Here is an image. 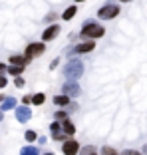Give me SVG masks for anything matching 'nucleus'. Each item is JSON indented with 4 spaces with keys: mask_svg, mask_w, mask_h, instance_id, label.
<instances>
[{
    "mask_svg": "<svg viewBox=\"0 0 147 155\" xmlns=\"http://www.w3.org/2000/svg\"><path fill=\"white\" fill-rule=\"evenodd\" d=\"M80 94H82V90H80V86L74 80H70L68 84H64V96L68 97H78Z\"/></svg>",
    "mask_w": 147,
    "mask_h": 155,
    "instance_id": "nucleus-6",
    "label": "nucleus"
},
{
    "mask_svg": "<svg viewBox=\"0 0 147 155\" xmlns=\"http://www.w3.org/2000/svg\"><path fill=\"white\" fill-rule=\"evenodd\" d=\"M22 104H24V105L32 104V96H24V97H22Z\"/></svg>",
    "mask_w": 147,
    "mask_h": 155,
    "instance_id": "nucleus-24",
    "label": "nucleus"
},
{
    "mask_svg": "<svg viewBox=\"0 0 147 155\" xmlns=\"http://www.w3.org/2000/svg\"><path fill=\"white\" fill-rule=\"evenodd\" d=\"M44 52H46V46L42 44V42H36V44H30V46L26 48V56H28L30 60H32L34 56H42Z\"/></svg>",
    "mask_w": 147,
    "mask_h": 155,
    "instance_id": "nucleus-4",
    "label": "nucleus"
},
{
    "mask_svg": "<svg viewBox=\"0 0 147 155\" xmlns=\"http://www.w3.org/2000/svg\"><path fill=\"white\" fill-rule=\"evenodd\" d=\"M56 119H58V121H66V119H68V114H66V111H58V114H56Z\"/></svg>",
    "mask_w": 147,
    "mask_h": 155,
    "instance_id": "nucleus-19",
    "label": "nucleus"
},
{
    "mask_svg": "<svg viewBox=\"0 0 147 155\" xmlns=\"http://www.w3.org/2000/svg\"><path fill=\"white\" fill-rule=\"evenodd\" d=\"M82 74H83L82 60H70L68 66H66V78H70V80H74V82H76Z\"/></svg>",
    "mask_w": 147,
    "mask_h": 155,
    "instance_id": "nucleus-1",
    "label": "nucleus"
},
{
    "mask_svg": "<svg viewBox=\"0 0 147 155\" xmlns=\"http://www.w3.org/2000/svg\"><path fill=\"white\" fill-rule=\"evenodd\" d=\"M93 48H96V42H93V40H87V42H82V44L76 46L72 54H87V52H92Z\"/></svg>",
    "mask_w": 147,
    "mask_h": 155,
    "instance_id": "nucleus-7",
    "label": "nucleus"
},
{
    "mask_svg": "<svg viewBox=\"0 0 147 155\" xmlns=\"http://www.w3.org/2000/svg\"><path fill=\"white\" fill-rule=\"evenodd\" d=\"M14 107H16V100L14 97H6L2 101V105H0V111H8V110H14Z\"/></svg>",
    "mask_w": 147,
    "mask_h": 155,
    "instance_id": "nucleus-11",
    "label": "nucleus"
},
{
    "mask_svg": "<svg viewBox=\"0 0 147 155\" xmlns=\"http://www.w3.org/2000/svg\"><path fill=\"white\" fill-rule=\"evenodd\" d=\"M14 86H16V87H22L24 86V80H22V78H14Z\"/></svg>",
    "mask_w": 147,
    "mask_h": 155,
    "instance_id": "nucleus-22",
    "label": "nucleus"
},
{
    "mask_svg": "<svg viewBox=\"0 0 147 155\" xmlns=\"http://www.w3.org/2000/svg\"><path fill=\"white\" fill-rule=\"evenodd\" d=\"M52 131H54V133H60V129H62V125H60V123H58V121H54V123H52Z\"/></svg>",
    "mask_w": 147,
    "mask_h": 155,
    "instance_id": "nucleus-20",
    "label": "nucleus"
},
{
    "mask_svg": "<svg viewBox=\"0 0 147 155\" xmlns=\"http://www.w3.org/2000/svg\"><path fill=\"white\" fill-rule=\"evenodd\" d=\"M103 155H117V151L111 149V147H103Z\"/></svg>",
    "mask_w": 147,
    "mask_h": 155,
    "instance_id": "nucleus-21",
    "label": "nucleus"
},
{
    "mask_svg": "<svg viewBox=\"0 0 147 155\" xmlns=\"http://www.w3.org/2000/svg\"><path fill=\"white\" fill-rule=\"evenodd\" d=\"M76 2H82V0H76Z\"/></svg>",
    "mask_w": 147,
    "mask_h": 155,
    "instance_id": "nucleus-34",
    "label": "nucleus"
},
{
    "mask_svg": "<svg viewBox=\"0 0 147 155\" xmlns=\"http://www.w3.org/2000/svg\"><path fill=\"white\" fill-rule=\"evenodd\" d=\"M117 14H119V6H115V4H106L103 8H100L97 16H100V18H103V20H113Z\"/></svg>",
    "mask_w": 147,
    "mask_h": 155,
    "instance_id": "nucleus-3",
    "label": "nucleus"
},
{
    "mask_svg": "<svg viewBox=\"0 0 147 155\" xmlns=\"http://www.w3.org/2000/svg\"><path fill=\"white\" fill-rule=\"evenodd\" d=\"M30 115H32V111L28 110V105H20V107H16V119H18L20 123H26L28 119H30Z\"/></svg>",
    "mask_w": 147,
    "mask_h": 155,
    "instance_id": "nucleus-8",
    "label": "nucleus"
},
{
    "mask_svg": "<svg viewBox=\"0 0 147 155\" xmlns=\"http://www.w3.org/2000/svg\"><path fill=\"white\" fill-rule=\"evenodd\" d=\"M20 155H38V147L28 145V147H24V149L20 151Z\"/></svg>",
    "mask_w": 147,
    "mask_h": 155,
    "instance_id": "nucleus-16",
    "label": "nucleus"
},
{
    "mask_svg": "<svg viewBox=\"0 0 147 155\" xmlns=\"http://www.w3.org/2000/svg\"><path fill=\"white\" fill-rule=\"evenodd\" d=\"M44 100H46L44 94H36V96H32V104L34 105H42V104H44Z\"/></svg>",
    "mask_w": 147,
    "mask_h": 155,
    "instance_id": "nucleus-17",
    "label": "nucleus"
},
{
    "mask_svg": "<svg viewBox=\"0 0 147 155\" xmlns=\"http://www.w3.org/2000/svg\"><path fill=\"white\" fill-rule=\"evenodd\" d=\"M82 36L83 38H92V40L101 38V36H103V28L97 26V24H93V22H87L86 26L82 28Z\"/></svg>",
    "mask_w": 147,
    "mask_h": 155,
    "instance_id": "nucleus-2",
    "label": "nucleus"
},
{
    "mask_svg": "<svg viewBox=\"0 0 147 155\" xmlns=\"http://www.w3.org/2000/svg\"><path fill=\"white\" fill-rule=\"evenodd\" d=\"M8 72L12 74L14 78H20V74L24 72V66H10V68H8Z\"/></svg>",
    "mask_w": 147,
    "mask_h": 155,
    "instance_id": "nucleus-15",
    "label": "nucleus"
},
{
    "mask_svg": "<svg viewBox=\"0 0 147 155\" xmlns=\"http://www.w3.org/2000/svg\"><path fill=\"white\" fill-rule=\"evenodd\" d=\"M44 155H54V153H44Z\"/></svg>",
    "mask_w": 147,
    "mask_h": 155,
    "instance_id": "nucleus-30",
    "label": "nucleus"
},
{
    "mask_svg": "<svg viewBox=\"0 0 147 155\" xmlns=\"http://www.w3.org/2000/svg\"><path fill=\"white\" fill-rule=\"evenodd\" d=\"M6 70H8V68H6V66H4V64H0V76H2V74H4V72H6Z\"/></svg>",
    "mask_w": 147,
    "mask_h": 155,
    "instance_id": "nucleus-28",
    "label": "nucleus"
},
{
    "mask_svg": "<svg viewBox=\"0 0 147 155\" xmlns=\"http://www.w3.org/2000/svg\"><path fill=\"white\" fill-rule=\"evenodd\" d=\"M145 153H147V145H145Z\"/></svg>",
    "mask_w": 147,
    "mask_h": 155,
    "instance_id": "nucleus-33",
    "label": "nucleus"
},
{
    "mask_svg": "<svg viewBox=\"0 0 147 155\" xmlns=\"http://www.w3.org/2000/svg\"><path fill=\"white\" fill-rule=\"evenodd\" d=\"M90 155H97V153H96V151H93V153H90Z\"/></svg>",
    "mask_w": 147,
    "mask_h": 155,
    "instance_id": "nucleus-29",
    "label": "nucleus"
},
{
    "mask_svg": "<svg viewBox=\"0 0 147 155\" xmlns=\"http://www.w3.org/2000/svg\"><path fill=\"white\" fill-rule=\"evenodd\" d=\"M76 12H78V8H76V6H70V8L62 14V18H64V20H72L74 16H76Z\"/></svg>",
    "mask_w": 147,
    "mask_h": 155,
    "instance_id": "nucleus-13",
    "label": "nucleus"
},
{
    "mask_svg": "<svg viewBox=\"0 0 147 155\" xmlns=\"http://www.w3.org/2000/svg\"><path fill=\"white\" fill-rule=\"evenodd\" d=\"M62 131H64L66 135H74V133H76V127H74V123L70 121V119H66V121H62Z\"/></svg>",
    "mask_w": 147,
    "mask_h": 155,
    "instance_id": "nucleus-12",
    "label": "nucleus"
},
{
    "mask_svg": "<svg viewBox=\"0 0 147 155\" xmlns=\"http://www.w3.org/2000/svg\"><path fill=\"white\" fill-rule=\"evenodd\" d=\"M0 119H2V111H0Z\"/></svg>",
    "mask_w": 147,
    "mask_h": 155,
    "instance_id": "nucleus-31",
    "label": "nucleus"
},
{
    "mask_svg": "<svg viewBox=\"0 0 147 155\" xmlns=\"http://www.w3.org/2000/svg\"><path fill=\"white\" fill-rule=\"evenodd\" d=\"M4 86H6V78H4V76H0V90H2Z\"/></svg>",
    "mask_w": 147,
    "mask_h": 155,
    "instance_id": "nucleus-27",
    "label": "nucleus"
},
{
    "mask_svg": "<svg viewBox=\"0 0 147 155\" xmlns=\"http://www.w3.org/2000/svg\"><path fill=\"white\" fill-rule=\"evenodd\" d=\"M24 137H26V141H30V143H32V141H36V139H38L36 131H32V129H30V131H26V135H24Z\"/></svg>",
    "mask_w": 147,
    "mask_h": 155,
    "instance_id": "nucleus-18",
    "label": "nucleus"
},
{
    "mask_svg": "<svg viewBox=\"0 0 147 155\" xmlns=\"http://www.w3.org/2000/svg\"><path fill=\"white\" fill-rule=\"evenodd\" d=\"M121 2H129V0H121Z\"/></svg>",
    "mask_w": 147,
    "mask_h": 155,
    "instance_id": "nucleus-32",
    "label": "nucleus"
},
{
    "mask_svg": "<svg viewBox=\"0 0 147 155\" xmlns=\"http://www.w3.org/2000/svg\"><path fill=\"white\" fill-rule=\"evenodd\" d=\"M64 137H66V133H54V139H58V141L64 139Z\"/></svg>",
    "mask_w": 147,
    "mask_h": 155,
    "instance_id": "nucleus-26",
    "label": "nucleus"
},
{
    "mask_svg": "<svg viewBox=\"0 0 147 155\" xmlns=\"http://www.w3.org/2000/svg\"><path fill=\"white\" fill-rule=\"evenodd\" d=\"M62 151H64V155H78L80 153V143L76 139H68L62 145Z\"/></svg>",
    "mask_w": 147,
    "mask_h": 155,
    "instance_id": "nucleus-5",
    "label": "nucleus"
},
{
    "mask_svg": "<svg viewBox=\"0 0 147 155\" xmlns=\"http://www.w3.org/2000/svg\"><path fill=\"white\" fill-rule=\"evenodd\" d=\"M28 62H30L28 56H12V58H10V64L12 66H26Z\"/></svg>",
    "mask_w": 147,
    "mask_h": 155,
    "instance_id": "nucleus-10",
    "label": "nucleus"
},
{
    "mask_svg": "<svg viewBox=\"0 0 147 155\" xmlns=\"http://www.w3.org/2000/svg\"><path fill=\"white\" fill-rule=\"evenodd\" d=\"M54 104H56V105H68V104H70V97L64 96V94H62V96H56V97H54Z\"/></svg>",
    "mask_w": 147,
    "mask_h": 155,
    "instance_id": "nucleus-14",
    "label": "nucleus"
},
{
    "mask_svg": "<svg viewBox=\"0 0 147 155\" xmlns=\"http://www.w3.org/2000/svg\"><path fill=\"white\" fill-rule=\"evenodd\" d=\"M121 155H143V153H139V151H133V149H125Z\"/></svg>",
    "mask_w": 147,
    "mask_h": 155,
    "instance_id": "nucleus-23",
    "label": "nucleus"
},
{
    "mask_svg": "<svg viewBox=\"0 0 147 155\" xmlns=\"http://www.w3.org/2000/svg\"><path fill=\"white\" fill-rule=\"evenodd\" d=\"M58 34H60V26H58V24H52V26L48 28L46 32L42 34V40H44V42H48V40H54V38L58 36Z\"/></svg>",
    "mask_w": 147,
    "mask_h": 155,
    "instance_id": "nucleus-9",
    "label": "nucleus"
},
{
    "mask_svg": "<svg viewBox=\"0 0 147 155\" xmlns=\"http://www.w3.org/2000/svg\"><path fill=\"white\" fill-rule=\"evenodd\" d=\"M93 153V147H86V149H82V155H90Z\"/></svg>",
    "mask_w": 147,
    "mask_h": 155,
    "instance_id": "nucleus-25",
    "label": "nucleus"
}]
</instances>
